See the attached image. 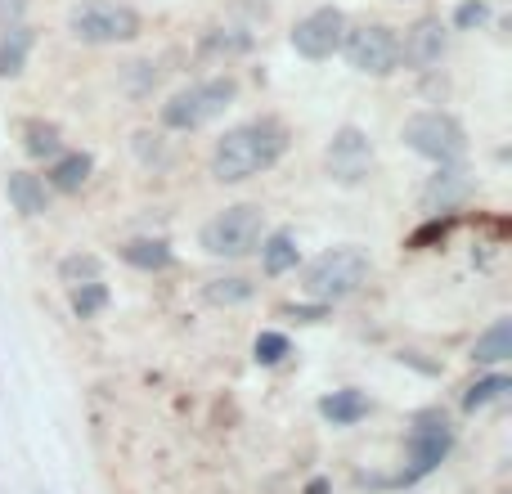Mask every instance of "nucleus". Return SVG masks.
Here are the masks:
<instances>
[{"mask_svg": "<svg viewBox=\"0 0 512 494\" xmlns=\"http://www.w3.org/2000/svg\"><path fill=\"white\" fill-rule=\"evenodd\" d=\"M288 149V135H283L279 122L261 117V122H243L234 131H225L212 149V176L221 185H243V180L270 171L274 162Z\"/></svg>", "mask_w": 512, "mask_h": 494, "instance_id": "obj_1", "label": "nucleus"}, {"mask_svg": "<svg viewBox=\"0 0 512 494\" xmlns=\"http://www.w3.org/2000/svg\"><path fill=\"white\" fill-rule=\"evenodd\" d=\"M369 274H373L369 252H364V247H355V243H342V247L319 252L315 261L306 265L301 288H306V297L324 301V306H337V301L355 297V292L369 283Z\"/></svg>", "mask_w": 512, "mask_h": 494, "instance_id": "obj_2", "label": "nucleus"}, {"mask_svg": "<svg viewBox=\"0 0 512 494\" xmlns=\"http://www.w3.org/2000/svg\"><path fill=\"white\" fill-rule=\"evenodd\" d=\"M265 239V212L256 203H234L225 212H216L212 221L203 225L198 243H203L207 256H221V261H243L252 256Z\"/></svg>", "mask_w": 512, "mask_h": 494, "instance_id": "obj_3", "label": "nucleus"}, {"mask_svg": "<svg viewBox=\"0 0 512 494\" xmlns=\"http://www.w3.org/2000/svg\"><path fill=\"white\" fill-rule=\"evenodd\" d=\"M234 99H239V81L234 77L198 81V86L176 90V95L162 104V126H167V131H198V126L216 122Z\"/></svg>", "mask_w": 512, "mask_h": 494, "instance_id": "obj_4", "label": "nucleus"}, {"mask_svg": "<svg viewBox=\"0 0 512 494\" xmlns=\"http://www.w3.org/2000/svg\"><path fill=\"white\" fill-rule=\"evenodd\" d=\"M454 450V427L441 409H423L409 427L405 441V472L396 477V486H418L423 477H432Z\"/></svg>", "mask_w": 512, "mask_h": 494, "instance_id": "obj_5", "label": "nucleus"}, {"mask_svg": "<svg viewBox=\"0 0 512 494\" xmlns=\"http://www.w3.org/2000/svg\"><path fill=\"white\" fill-rule=\"evenodd\" d=\"M400 140L418 153V158L436 162V167H459L463 153H468V131L459 126V117L441 113V108H427V113H414L400 131Z\"/></svg>", "mask_w": 512, "mask_h": 494, "instance_id": "obj_6", "label": "nucleus"}, {"mask_svg": "<svg viewBox=\"0 0 512 494\" xmlns=\"http://www.w3.org/2000/svg\"><path fill=\"white\" fill-rule=\"evenodd\" d=\"M68 32L86 45H122L140 36V14L117 0H81L68 14Z\"/></svg>", "mask_w": 512, "mask_h": 494, "instance_id": "obj_7", "label": "nucleus"}, {"mask_svg": "<svg viewBox=\"0 0 512 494\" xmlns=\"http://www.w3.org/2000/svg\"><path fill=\"white\" fill-rule=\"evenodd\" d=\"M342 54L355 72H364V77H391V72L400 68V32L387 23L346 27Z\"/></svg>", "mask_w": 512, "mask_h": 494, "instance_id": "obj_8", "label": "nucleus"}, {"mask_svg": "<svg viewBox=\"0 0 512 494\" xmlns=\"http://www.w3.org/2000/svg\"><path fill=\"white\" fill-rule=\"evenodd\" d=\"M324 167L337 185H360L373 171V140L360 131V126H337L333 140L324 149Z\"/></svg>", "mask_w": 512, "mask_h": 494, "instance_id": "obj_9", "label": "nucleus"}, {"mask_svg": "<svg viewBox=\"0 0 512 494\" xmlns=\"http://www.w3.org/2000/svg\"><path fill=\"white\" fill-rule=\"evenodd\" d=\"M342 36H346V14L333 5L315 9V14L297 18L292 23V50L301 54V59H333L337 50H342Z\"/></svg>", "mask_w": 512, "mask_h": 494, "instance_id": "obj_10", "label": "nucleus"}, {"mask_svg": "<svg viewBox=\"0 0 512 494\" xmlns=\"http://www.w3.org/2000/svg\"><path fill=\"white\" fill-rule=\"evenodd\" d=\"M445 50H450V32L441 18H418L400 41V63H409L414 72H432L445 59Z\"/></svg>", "mask_w": 512, "mask_h": 494, "instance_id": "obj_11", "label": "nucleus"}, {"mask_svg": "<svg viewBox=\"0 0 512 494\" xmlns=\"http://www.w3.org/2000/svg\"><path fill=\"white\" fill-rule=\"evenodd\" d=\"M5 198L18 216H45L50 212V189L32 171H9L5 176Z\"/></svg>", "mask_w": 512, "mask_h": 494, "instance_id": "obj_12", "label": "nucleus"}, {"mask_svg": "<svg viewBox=\"0 0 512 494\" xmlns=\"http://www.w3.org/2000/svg\"><path fill=\"white\" fill-rule=\"evenodd\" d=\"M468 171L463 167H441L432 180H427V189H423V212H450L454 203H459L463 194H468Z\"/></svg>", "mask_w": 512, "mask_h": 494, "instance_id": "obj_13", "label": "nucleus"}, {"mask_svg": "<svg viewBox=\"0 0 512 494\" xmlns=\"http://www.w3.org/2000/svg\"><path fill=\"white\" fill-rule=\"evenodd\" d=\"M319 414H324L333 427H355L360 418L373 414V400L364 396L360 387H342V391H333V396L319 400Z\"/></svg>", "mask_w": 512, "mask_h": 494, "instance_id": "obj_14", "label": "nucleus"}, {"mask_svg": "<svg viewBox=\"0 0 512 494\" xmlns=\"http://www.w3.org/2000/svg\"><path fill=\"white\" fill-rule=\"evenodd\" d=\"M90 171H95V158L90 153H59V158L50 162V189H59V194H81L90 180Z\"/></svg>", "mask_w": 512, "mask_h": 494, "instance_id": "obj_15", "label": "nucleus"}, {"mask_svg": "<svg viewBox=\"0 0 512 494\" xmlns=\"http://www.w3.org/2000/svg\"><path fill=\"white\" fill-rule=\"evenodd\" d=\"M256 252H261V270L270 274V279H279V274L297 270V261H301V247H297V239H292L288 230H274V234H265Z\"/></svg>", "mask_w": 512, "mask_h": 494, "instance_id": "obj_16", "label": "nucleus"}, {"mask_svg": "<svg viewBox=\"0 0 512 494\" xmlns=\"http://www.w3.org/2000/svg\"><path fill=\"white\" fill-rule=\"evenodd\" d=\"M36 45V32L23 23L14 27H0V77H18L27 68V54Z\"/></svg>", "mask_w": 512, "mask_h": 494, "instance_id": "obj_17", "label": "nucleus"}, {"mask_svg": "<svg viewBox=\"0 0 512 494\" xmlns=\"http://www.w3.org/2000/svg\"><path fill=\"white\" fill-rule=\"evenodd\" d=\"M122 261L144 274H158L176 261V252H171L167 239H131V243H122Z\"/></svg>", "mask_w": 512, "mask_h": 494, "instance_id": "obj_18", "label": "nucleus"}, {"mask_svg": "<svg viewBox=\"0 0 512 494\" xmlns=\"http://www.w3.org/2000/svg\"><path fill=\"white\" fill-rule=\"evenodd\" d=\"M472 360H477V364H504V360H512V319L508 315H499L495 324H490L486 333L472 342Z\"/></svg>", "mask_w": 512, "mask_h": 494, "instance_id": "obj_19", "label": "nucleus"}, {"mask_svg": "<svg viewBox=\"0 0 512 494\" xmlns=\"http://www.w3.org/2000/svg\"><path fill=\"white\" fill-rule=\"evenodd\" d=\"M203 297L212 301V306H243V301L256 297V283L243 279V274H221V279H207L203 283Z\"/></svg>", "mask_w": 512, "mask_h": 494, "instance_id": "obj_20", "label": "nucleus"}, {"mask_svg": "<svg viewBox=\"0 0 512 494\" xmlns=\"http://www.w3.org/2000/svg\"><path fill=\"white\" fill-rule=\"evenodd\" d=\"M252 50V32L248 27H212L203 36V54L207 59H239Z\"/></svg>", "mask_w": 512, "mask_h": 494, "instance_id": "obj_21", "label": "nucleus"}, {"mask_svg": "<svg viewBox=\"0 0 512 494\" xmlns=\"http://www.w3.org/2000/svg\"><path fill=\"white\" fill-rule=\"evenodd\" d=\"M23 149H27V158H45V162H54L63 153V135H59V126H50V122H27L23 126Z\"/></svg>", "mask_w": 512, "mask_h": 494, "instance_id": "obj_22", "label": "nucleus"}, {"mask_svg": "<svg viewBox=\"0 0 512 494\" xmlns=\"http://www.w3.org/2000/svg\"><path fill=\"white\" fill-rule=\"evenodd\" d=\"M95 279H104V261L95 252H72L59 261V283H68V288H81V283Z\"/></svg>", "mask_w": 512, "mask_h": 494, "instance_id": "obj_23", "label": "nucleus"}, {"mask_svg": "<svg viewBox=\"0 0 512 494\" xmlns=\"http://www.w3.org/2000/svg\"><path fill=\"white\" fill-rule=\"evenodd\" d=\"M108 301H113V292H108L104 279L95 283H81V288H72V315L77 319H95L108 310Z\"/></svg>", "mask_w": 512, "mask_h": 494, "instance_id": "obj_24", "label": "nucleus"}, {"mask_svg": "<svg viewBox=\"0 0 512 494\" xmlns=\"http://www.w3.org/2000/svg\"><path fill=\"white\" fill-rule=\"evenodd\" d=\"M508 391H512V382L504 378V373H490V378L472 382V387L463 391V409H468V414H477V409H486V405H495V400H504Z\"/></svg>", "mask_w": 512, "mask_h": 494, "instance_id": "obj_25", "label": "nucleus"}, {"mask_svg": "<svg viewBox=\"0 0 512 494\" xmlns=\"http://www.w3.org/2000/svg\"><path fill=\"white\" fill-rule=\"evenodd\" d=\"M288 355H292V342L283 333H261L256 337V346H252V360L265 364V369H270V364H283Z\"/></svg>", "mask_w": 512, "mask_h": 494, "instance_id": "obj_26", "label": "nucleus"}, {"mask_svg": "<svg viewBox=\"0 0 512 494\" xmlns=\"http://www.w3.org/2000/svg\"><path fill=\"white\" fill-rule=\"evenodd\" d=\"M486 18H490L486 0H463V5L454 9V27H459V32H477V27H486Z\"/></svg>", "mask_w": 512, "mask_h": 494, "instance_id": "obj_27", "label": "nucleus"}, {"mask_svg": "<svg viewBox=\"0 0 512 494\" xmlns=\"http://www.w3.org/2000/svg\"><path fill=\"white\" fill-rule=\"evenodd\" d=\"M135 153H140L144 167H153V162H167V149H162V140H158V135H149V131L135 135Z\"/></svg>", "mask_w": 512, "mask_h": 494, "instance_id": "obj_28", "label": "nucleus"}, {"mask_svg": "<svg viewBox=\"0 0 512 494\" xmlns=\"http://www.w3.org/2000/svg\"><path fill=\"white\" fill-rule=\"evenodd\" d=\"M279 315L283 319H297V324H319V319L333 315V306H324V301H315V306H283Z\"/></svg>", "mask_w": 512, "mask_h": 494, "instance_id": "obj_29", "label": "nucleus"}, {"mask_svg": "<svg viewBox=\"0 0 512 494\" xmlns=\"http://www.w3.org/2000/svg\"><path fill=\"white\" fill-rule=\"evenodd\" d=\"M27 5H32V0H0V27H14V23H23Z\"/></svg>", "mask_w": 512, "mask_h": 494, "instance_id": "obj_30", "label": "nucleus"}, {"mask_svg": "<svg viewBox=\"0 0 512 494\" xmlns=\"http://www.w3.org/2000/svg\"><path fill=\"white\" fill-rule=\"evenodd\" d=\"M306 494H328V481H324V477H319V481H310Z\"/></svg>", "mask_w": 512, "mask_h": 494, "instance_id": "obj_31", "label": "nucleus"}]
</instances>
